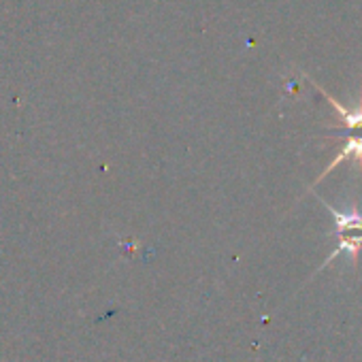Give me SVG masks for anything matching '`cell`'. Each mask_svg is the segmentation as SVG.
I'll use <instances>...</instances> for the list:
<instances>
[{
	"label": "cell",
	"instance_id": "obj_1",
	"mask_svg": "<svg viewBox=\"0 0 362 362\" xmlns=\"http://www.w3.org/2000/svg\"><path fill=\"white\" fill-rule=\"evenodd\" d=\"M334 237H337V250L317 267L315 275L322 273V271H324L330 262H334L341 254H349L354 269H358V258H360V252H362V233H343V235H334Z\"/></svg>",
	"mask_w": 362,
	"mask_h": 362
},
{
	"label": "cell",
	"instance_id": "obj_3",
	"mask_svg": "<svg viewBox=\"0 0 362 362\" xmlns=\"http://www.w3.org/2000/svg\"><path fill=\"white\" fill-rule=\"evenodd\" d=\"M345 160H356V162L360 164V170H362V136H349V139L341 145L339 153H337V156L332 158V162L320 173V177L313 181V186L320 184V181H322L326 175H330V173H332L341 162H345ZM313 186H311V188H313Z\"/></svg>",
	"mask_w": 362,
	"mask_h": 362
},
{
	"label": "cell",
	"instance_id": "obj_2",
	"mask_svg": "<svg viewBox=\"0 0 362 362\" xmlns=\"http://www.w3.org/2000/svg\"><path fill=\"white\" fill-rule=\"evenodd\" d=\"M317 201L326 207V211L334 218V235L343 233H362V211L358 205H351V209H337L324 199L317 197Z\"/></svg>",
	"mask_w": 362,
	"mask_h": 362
},
{
	"label": "cell",
	"instance_id": "obj_4",
	"mask_svg": "<svg viewBox=\"0 0 362 362\" xmlns=\"http://www.w3.org/2000/svg\"><path fill=\"white\" fill-rule=\"evenodd\" d=\"M315 88H317V90L322 92V96L337 109V113H339V117H341L345 130H362V94H360V103H358L356 109H345V107H343L339 100H334L324 88H320L317 83H315Z\"/></svg>",
	"mask_w": 362,
	"mask_h": 362
}]
</instances>
